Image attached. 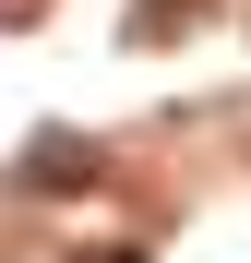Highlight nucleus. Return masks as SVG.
Listing matches in <instances>:
<instances>
[{"label":"nucleus","mask_w":251,"mask_h":263,"mask_svg":"<svg viewBox=\"0 0 251 263\" xmlns=\"http://www.w3.org/2000/svg\"><path fill=\"white\" fill-rule=\"evenodd\" d=\"M84 167H96V156H84L72 132H36V156H24V192H84Z\"/></svg>","instance_id":"1"},{"label":"nucleus","mask_w":251,"mask_h":263,"mask_svg":"<svg viewBox=\"0 0 251 263\" xmlns=\"http://www.w3.org/2000/svg\"><path fill=\"white\" fill-rule=\"evenodd\" d=\"M96 263H144V251H96Z\"/></svg>","instance_id":"2"}]
</instances>
